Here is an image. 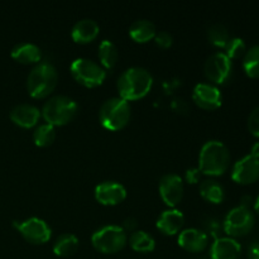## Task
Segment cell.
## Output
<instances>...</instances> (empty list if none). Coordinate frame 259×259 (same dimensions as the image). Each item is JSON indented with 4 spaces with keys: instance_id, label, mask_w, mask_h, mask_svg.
<instances>
[{
    "instance_id": "6da1fadb",
    "label": "cell",
    "mask_w": 259,
    "mask_h": 259,
    "mask_svg": "<svg viewBox=\"0 0 259 259\" xmlns=\"http://www.w3.org/2000/svg\"><path fill=\"white\" fill-rule=\"evenodd\" d=\"M153 85V76L147 68L133 66L123 71L118 78L119 96L131 101L142 99L149 93Z\"/></svg>"
},
{
    "instance_id": "7a4b0ae2",
    "label": "cell",
    "mask_w": 259,
    "mask_h": 259,
    "mask_svg": "<svg viewBox=\"0 0 259 259\" xmlns=\"http://www.w3.org/2000/svg\"><path fill=\"white\" fill-rule=\"evenodd\" d=\"M230 164V152L223 142L210 139L202 144L199 154V169L207 176H220Z\"/></svg>"
},
{
    "instance_id": "3957f363",
    "label": "cell",
    "mask_w": 259,
    "mask_h": 259,
    "mask_svg": "<svg viewBox=\"0 0 259 259\" xmlns=\"http://www.w3.org/2000/svg\"><path fill=\"white\" fill-rule=\"evenodd\" d=\"M58 73L50 62H39L29 71L27 77V89L30 96L43 99L50 95L57 86Z\"/></svg>"
},
{
    "instance_id": "277c9868",
    "label": "cell",
    "mask_w": 259,
    "mask_h": 259,
    "mask_svg": "<svg viewBox=\"0 0 259 259\" xmlns=\"http://www.w3.org/2000/svg\"><path fill=\"white\" fill-rule=\"evenodd\" d=\"M78 111V105L67 95H53L43 104L42 115L51 125H65L70 123Z\"/></svg>"
},
{
    "instance_id": "5b68a950",
    "label": "cell",
    "mask_w": 259,
    "mask_h": 259,
    "mask_svg": "<svg viewBox=\"0 0 259 259\" xmlns=\"http://www.w3.org/2000/svg\"><path fill=\"white\" fill-rule=\"evenodd\" d=\"M99 119L101 125L109 131H119L124 128L131 119L129 101L124 100L120 96L106 99L100 106Z\"/></svg>"
},
{
    "instance_id": "8992f818",
    "label": "cell",
    "mask_w": 259,
    "mask_h": 259,
    "mask_svg": "<svg viewBox=\"0 0 259 259\" xmlns=\"http://www.w3.org/2000/svg\"><path fill=\"white\" fill-rule=\"evenodd\" d=\"M128 242V235L119 225H104L91 235L94 247L103 253H116L123 249Z\"/></svg>"
},
{
    "instance_id": "52a82bcc",
    "label": "cell",
    "mask_w": 259,
    "mask_h": 259,
    "mask_svg": "<svg viewBox=\"0 0 259 259\" xmlns=\"http://www.w3.org/2000/svg\"><path fill=\"white\" fill-rule=\"evenodd\" d=\"M70 71L72 77L86 88L101 85L106 77V71L96 61L88 57H78L71 62Z\"/></svg>"
},
{
    "instance_id": "ba28073f",
    "label": "cell",
    "mask_w": 259,
    "mask_h": 259,
    "mask_svg": "<svg viewBox=\"0 0 259 259\" xmlns=\"http://www.w3.org/2000/svg\"><path fill=\"white\" fill-rule=\"evenodd\" d=\"M254 214L250 207L238 205L229 210L224 219V230L228 237H243L247 235L254 227Z\"/></svg>"
},
{
    "instance_id": "9c48e42d",
    "label": "cell",
    "mask_w": 259,
    "mask_h": 259,
    "mask_svg": "<svg viewBox=\"0 0 259 259\" xmlns=\"http://www.w3.org/2000/svg\"><path fill=\"white\" fill-rule=\"evenodd\" d=\"M13 225L19 230L20 234L30 243L42 244L50 240L52 235L50 225L40 218H28L25 220H15Z\"/></svg>"
},
{
    "instance_id": "30bf717a",
    "label": "cell",
    "mask_w": 259,
    "mask_h": 259,
    "mask_svg": "<svg viewBox=\"0 0 259 259\" xmlns=\"http://www.w3.org/2000/svg\"><path fill=\"white\" fill-rule=\"evenodd\" d=\"M205 75L215 83H225L233 72V62L224 52H214L205 61Z\"/></svg>"
},
{
    "instance_id": "8fae6325",
    "label": "cell",
    "mask_w": 259,
    "mask_h": 259,
    "mask_svg": "<svg viewBox=\"0 0 259 259\" xmlns=\"http://www.w3.org/2000/svg\"><path fill=\"white\" fill-rule=\"evenodd\" d=\"M184 190V180L180 175L169 172L159 180V195L168 206L174 207L181 201Z\"/></svg>"
},
{
    "instance_id": "7c38bea8",
    "label": "cell",
    "mask_w": 259,
    "mask_h": 259,
    "mask_svg": "<svg viewBox=\"0 0 259 259\" xmlns=\"http://www.w3.org/2000/svg\"><path fill=\"white\" fill-rule=\"evenodd\" d=\"M232 179L240 185H249L259 180V158L247 154L234 163Z\"/></svg>"
},
{
    "instance_id": "4fadbf2b",
    "label": "cell",
    "mask_w": 259,
    "mask_h": 259,
    "mask_svg": "<svg viewBox=\"0 0 259 259\" xmlns=\"http://www.w3.org/2000/svg\"><path fill=\"white\" fill-rule=\"evenodd\" d=\"M192 99L200 108L214 110L222 105L223 95L220 89L214 83L199 82L192 90Z\"/></svg>"
},
{
    "instance_id": "5bb4252c",
    "label": "cell",
    "mask_w": 259,
    "mask_h": 259,
    "mask_svg": "<svg viewBox=\"0 0 259 259\" xmlns=\"http://www.w3.org/2000/svg\"><path fill=\"white\" fill-rule=\"evenodd\" d=\"M94 194L100 204L118 205L126 197V189L116 181H104L95 187Z\"/></svg>"
},
{
    "instance_id": "9a60e30c",
    "label": "cell",
    "mask_w": 259,
    "mask_h": 259,
    "mask_svg": "<svg viewBox=\"0 0 259 259\" xmlns=\"http://www.w3.org/2000/svg\"><path fill=\"white\" fill-rule=\"evenodd\" d=\"M242 254V245L235 238L218 237L210 247V259H238Z\"/></svg>"
},
{
    "instance_id": "2e32d148",
    "label": "cell",
    "mask_w": 259,
    "mask_h": 259,
    "mask_svg": "<svg viewBox=\"0 0 259 259\" xmlns=\"http://www.w3.org/2000/svg\"><path fill=\"white\" fill-rule=\"evenodd\" d=\"M177 242L189 252H202L209 244V235L206 232L197 228H187L180 233Z\"/></svg>"
},
{
    "instance_id": "e0dca14e",
    "label": "cell",
    "mask_w": 259,
    "mask_h": 259,
    "mask_svg": "<svg viewBox=\"0 0 259 259\" xmlns=\"http://www.w3.org/2000/svg\"><path fill=\"white\" fill-rule=\"evenodd\" d=\"M9 116L13 123L17 124V125L22 126V128H32V126L37 125L38 120H39L40 111L33 104L22 103L13 106Z\"/></svg>"
},
{
    "instance_id": "ac0fdd59",
    "label": "cell",
    "mask_w": 259,
    "mask_h": 259,
    "mask_svg": "<svg viewBox=\"0 0 259 259\" xmlns=\"http://www.w3.org/2000/svg\"><path fill=\"white\" fill-rule=\"evenodd\" d=\"M185 217L181 210L169 207V209L163 210L161 215L157 219V228L162 233L168 235H174L181 230L184 227Z\"/></svg>"
},
{
    "instance_id": "d6986e66",
    "label": "cell",
    "mask_w": 259,
    "mask_h": 259,
    "mask_svg": "<svg viewBox=\"0 0 259 259\" xmlns=\"http://www.w3.org/2000/svg\"><path fill=\"white\" fill-rule=\"evenodd\" d=\"M100 32L98 22L91 18H82L73 24L71 37L77 43H89L95 39Z\"/></svg>"
},
{
    "instance_id": "ffe728a7",
    "label": "cell",
    "mask_w": 259,
    "mask_h": 259,
    "mask_svg": "<svg viewBox=\"0 0 259 259\" xmlns=\"http://www.w3.org/2000/svg\"><path fill=\"white\" fill-rule=\"evenodd\" d=\"M12 57L20 63H39L42 60V51L35 43L20 42L12 48Z\"/></svg>"
},
{
    "instance_id": "44dd1931",
    "label": "cell",
    "mask_w": 259,
    "mask_h": 259,
    "mask_svg": "<svg viewBox=\"0 0 259 259\" xmlns=\"http://www.w3.org/2000/svg\"><path fill=\"white\" fill-rule=\"evenodd\" d=\"M156 33V25L148 19H137L129 27V35L136 42L139 43H144L153 39Z\"/></svg>"
},
{
    "instance_id": "7402d4cb",
    "label": "cell",
    "mask_w": 259,
    "mask_h": 259,
    "mask_svg": "<svg viewBox=\"0 0 259 259\" xmlns=\"http://www.w3.org/2000/svg\"><path fill=\"white\" fill-rule=\"evenodd\" d=\"M80 240L73 233H62L53 243V252L60 257H70L78 249Z\"/></svg>"
},
{
    "instance_id": "603a6c76",
    "label": "cell",
    "mask_w": 259,
    "mask_h": 259,
    "mask_svg": "<svg viewBox=\"0 0 259 259\" xmlns=\"http://www.w3.org/2000/svg\"><path fill=\"white\" fill-rule=\"evenodd\" d=\"M200 195L204 197L205 200L210 202H214V204H220L223 202V200L225 199V191L224 187L214 179H206L202 180L200 182Z\"/></svg>"
},
{
    "instance_id": "cb8c5ba5",
    "label": "cell",
    "mask_w": 259,
    "mask_h": 259,
    "mask_svg": "<svg viewBox=\"0 0 259 259\" xmlns=\"http://www.w3.org/2000/svg\"><path fill=\"white\" fill-rule=\"evenodd\" d=\"M98 56L100 60V65L106 70H111L115 67L116 62L119 58L118 48H116L115 43L111 42L109 39H103L99 45L98 48Z\"/></svg>"
},
{
    "instance_id": "d4e9b609",
    "label": "cell",
    "mask_w": 259,
    "mask_h": 259,
    "mask_svg": "<svg viewBox=\"0 0 259 259\" xmlns=\"http://www.w3.org/2000/svg\"><path fill=\"white\" fill-rule=\"evenodd\" d=\"M129 244L136 252L149 253L156 248V240L146 230H134L129 237Z\"/></svg>"
},
{
    "instance_id": "484cf974",
    "label": "cell",
    "mask_w": 259,
    "mask_h": 259,
    "mask_svg": "<svg viewBox=\"0 0 259 259\" xmlns=\"http://www.w3.org/2000/svg\"><path fill=\"white\" fill-rule=\"evenodd\" d=\"M243 68L249 77H259V45L252 46L243 57Z\"/></svg>"
},
{
    "instance_id": "4316f807",
    "label": "cell",
    "mask_w": 259,
    "mask_h": 259,
    "mask_svg": "<svg viewBox=\"0 0 259 259\" xmlns=\"http://www.w3.org/2000/svg\"><path fill=\"white\" fill-rule=\"evenodd\" d=\"M56 138V129L55 126L48 123L39 124L33 132V141L37 146L47 147L55 141Z\"/></svg>"
},
{
    "instance_id": "83f0119b",
    "label": "cell",
    "mask_w": 259,
    "mask_h": 259,
    "mask_svg": "<svg viewBox=\"0 0 259 259\" xmlns=\"http://www.w3.org/2000/svg\"><path fill=\"white\" fill-rule=\"evenodd\" d=\"M207 38L211 45L224 48L228 40L230 39L229 30L222 23H215V24L210 25V28L207 29Z\"/></svg>"
},
{
    "instance_id": "f1b7e54d",
    "label": "cell",
    "mask_w": 259,
    "mask_h": 259,
    "mask_svg": "<svg viewBox=\"0 0 259 259\" xmlns=\"http://www.w3.org/2000/svg\"><path fill=\"white\" fill-rule=\"evenodd\" d=\"M225 55L233 60V58H240L242 56L245 55L247 52V46L245 42L239 37H230V39L228 40V43L224 47Z\"/></svg>"
},
{
    "instance_id": "f546056e",
    "label": "cell",
    "mask_w": 259,
    "mask_h": 259,
    "mask_svg": "<svg viewBox=\"0 0 259 259\" xmlns=\"http://www.w3.org/2000/svg\"><path fill=\"white\" fill-rule=\"evenodd\" d=\"M248 129L254 137L259 138V106L253 109L248 118Z\"/></svg>"
},
{
    "instance_id": "4dcf8cb0",
    "label": "cell",
    "mask_w": 259,
    "mask_h": 259,
    "mask_svg": "<svg viewBox=\"0 0 259 259\" xmlns=\"http://www.w3.org/2000/svg\"><path fill=\"white\" fill-rule=\"evenodd\" d=\"M154 40H156V43L158 46L167 48L172 45V42H174V37H172L171 33L167 32V30H159V32H157L156 35H154Z\"/></svg>"
},
{
    "instance_id": "1f68e13d",
    "label": "cell",
    "mask_w": 259,
    "mask_h": 259,
    "mask_svg": "<svg viewBox=\"0 0 259 259\" xmlns=\"http://www.w3.org/2000/svg\"><path fill=\"white\" fill-rule=\"evenodd\" d=\"M200 176H201V171L197 168H189L186 171V180L190 182V184H196L199 182Z\"/></svg>"
},
{
    "instance_id": "d6a6232c",
    "label": "cell",
    "mask_w": 259,
    "mask_h": 259,
    "mask_svg": "<svg viewBox=\"0 0 259 259\" xmlns=\"http://www.w3.org/2000/svg\"><path fill=\"white\" fill-rule=\"evenodd\" d=\"M248 258L259 259V240H254L248 247Z\"/></svg>"
},
{
    "instance_id": "836d02e7",
    "label": "cell",
    "mask_w": 259,
    "mask_h": 259,
    "mask_svg": "<svg viewBox=\"0 0 259 259\" xmlns=\"http://www.w3.org/2000/svg\"><path fill=\"white\" fill-rule=\"evenodd\" d=\"M136 227H137V220L134 219V218L129 217V218H126L125 220H124L123 229L125 230V232H128V230H129V232L133 233L134 229H136Z\"/></svg>"
},
{
    "instance_id": "e575fe53",
    "label": "cell",
    "mask_w": 259,
    "mask_h": 259,
    "mask_svg": "<svg viewBox=\"0 0 259 259\" xmlns=\"http://www.w3.org/2000/svg\"><path fill=\"white\" fill-rule=\"evenodd\" d=\"M252 202H253L252 197H250V196H243L242 197V201H240V205H243V206L249 207Z\"/></svg>"
},
{
    "instance_id": "d590c367",
    "label": "cell",
    "mask_w": 259,
    "mask_h": 259,
    "mask_svg": "<svg viewBox=\"0 0 259 259\" xmlns=\"http://www.w3.org/2000/svg\"><path fill=\"white\" fill-rule=\"evenodd\" d=\"M250 154H252V156H254V157H257V158H259V142L253 144L252 149H250Z\"/></svg>"
},
{
    "instance_id": "8d00e7d4",
    "label": "cell",
    "mask_w": 259,
    "mask_h": 259,
    "mask_svg": "<svg viewBox=\"0 0 259 259\" xmlns=\"http://www.w3.org/2000/svg\"><path fill=\"white\" fill-rule=\"evenodd\" d=\"M254 210L257 211V214H259V196L255 199V201H254Z\"/></svg>"
}]
</instances>
